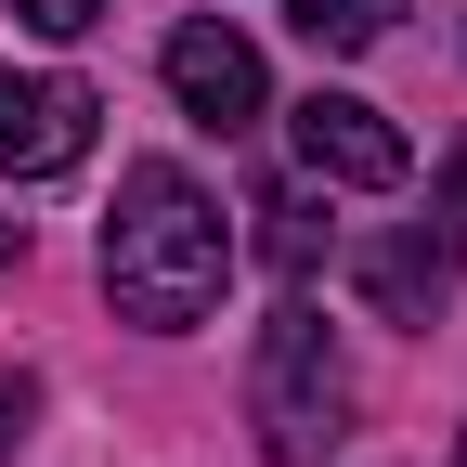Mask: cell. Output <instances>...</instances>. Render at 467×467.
<instances>
[{"mask_svg":"<svg viewBox=\"0 0 467 467\" xmlns=\"http://www.w3.org/2000/svg\"><path fill=\"white\" fill-rule=\"evenodd\" d=\"M221 285H234V221H221V195L195 182V169L143 156L130 182H117V221H104V299L130 312V325H156V337H182V325L221 312Z\"/></svg>","mask_w":467,"mask_h":467,"instance_id":"cell-1","label":"cell"},{"mask_svg":"<svg viewBox=\"0 0 467 467\" xmlns=\"http://www.w3.org/2000/svg\"><path fill=\"white\" fill-rule=\"evenodd\" d=\"M247 429L273 467H325V441L350 429V364H337V337L312 299H285L260 325V364H247Z\"/></svg>","mask_w":467,"mask_h":467,"instance_id":"cell-2","label":"cell"},{"mask_svg":"<svg viewBox=\"0 0 467 467\" xmlns=\"http://www.w3.org/2000/svg\"><path fill=\"white\" fill-rule=\"evenodd\" d=\"M285 143H299V169H312V182H337V195H389L402 169H416V156H402V130H389L364 91H312L299 117H285Z\"/></svg>","mask_w":467,"mask_h":467,"instance_id":"cell-3","label":"cell"},{"mask_svg":"<svg viewBox=\"0 0 467 467\" xmlns=\"http://www.w3.org/2000/svg\"><path fill=\"white\" fill-rule=\"evenodd\" d=\"M91 91L78 78H14L0 66V182H52V169H78L91 156Z\"/></svg>","mask_w":467,"mask_h":467,"instance_id":"cell-4","label":"cell"},{"mask_svg":"<svg viewBox=\"0 0 467 467\" xmlns=\"http://www.w3.org/2000/svg\"><path fill=\"white\" fill-rule=\"evenodd\" d=\"M156 66H169V91H182V117H195V130H247V117L273 104V78H260V52L247 39H234V26H169V52H156Z\"/></svg>","mask_w":467,"mask_h":467,"instance_id":"cell-5","label":"cell"},{"mask_svg":"<svg viewBox=\"0 0 467 467\" xmlns=\"http://www.w3.org/2000/svg\"><path fill=\"white\" fill-rule=\"evenodd\" d=\"M350 273H364V299L389 325H441V247H429V234H377Z\"/></svg>","mask_w":467,"mask_h":467,"instance_id":"cell-6","label":"cell"},{"mask_svg":"<svg viewBox=\"0 0 467 467\" xmlns=\"http://www.w3.org/2000/svg\"><path fill=\"white\" fill-rule=\"evenodd\" d=\"M402 0H285V26H299L312 52H377Z\"/></svg>","mask_w":467,"mask_h":467,"instance_id":"cell-7","label":"cell"},{"mask_svg":"<svg viewBox=\"0 0 467 467\" xmlns=\"http://www.w3.org/2000/svg\"><path fill=\"white\" fill-rule=\"evenodd\" d=\"M260 247H273V273H312V260H325V208L273 182V195H260Z\"/></svg>","mask_w":467,"mask_h":467,"instance_id":"cell-8","label":"cell"},{"mask_svg":"<svg viewBox=\"0 0 467 467\" xmlns=\"http://www.w3.org/2000/svg\"><path fill=\"white\" fill-rule=\"evenodd\" d=\"M14 26L26 39H78V26H104V0H14Z\"/></svg>","mask_w":467,"mask_h":467,"instance_id":"cell-9","label":"cell"},{"mask_svg":"<svg viewBox=\"0 0 467 467\" xmlns=\"http://www.w3.org/2000/svg\"><path fill=\"white\" fill-rule=\"evenodd\" d=\"M441 260H467V143L441 156Z\"/></svg>","mask_w":467,"mask_h":467,"instance_id":"cell-10","label":"cell"},{"mask_svg":"<svg viewBox=\"0 0 467 467\" xmlns=\"http://www.w3.org/2000/svg\"><path fill=\"white\" fill-rule=\"evenodd\" d=\"M26 429H39V377H0V454H14Z\"/></svg>","mask_w":467,"mask_h":467,"instance_id":"cell-11","label":"cell"},{"mask_svg":"<svg viewBox=\"0 0 467 467\" xmlns=\"http://www.w3.org/2000/svg\"><path fill=\"white\" fill-rule=\"evenodd\" d=\"M0 260H26V221H0Z\"/></svg>","mask_w":467,"mask_h":467,"instance_id":"cell-12","label":"cell"}]
</instances>
